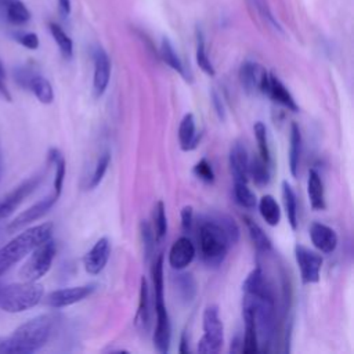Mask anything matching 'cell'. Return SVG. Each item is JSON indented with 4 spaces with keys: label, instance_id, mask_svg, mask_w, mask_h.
Masks as SVG:
<instances>
[{
    "label": "cell",
    "instance_id": "1",
    "mask_svg": "<svg viewBox=\"0 0 354 354\" xmlns=\"http://www.w3.org/2000/svg\"><path fill=\"white\" fill-rule=\"evenodd\" d=\"M199 250L207 267H218L231 245L239 239V227L225 214H214L205 218L199 225Z\"/></svg>",
    "mask_w": 354,
    "mask_h": 354
},
{
    "label": "cell",
    "instance_id": "45",
    "mask_svg": "<svg viewBox=\"0 0 354 354\" xmlns=\"http://www.w3.org/2000/svg\"><path fill=\"white\" fill-rule=\"evenodd\" d=\"M58 7L62 15H68L71 12V0H58Z\"/></svg>",
    "mask_w": 354,
    "mask_h": 354
},
{
    "label": "cell",
    "instance_id": "31",
    "mask_svg": "<svg viewBox=\"0 0 354 354\" xmlns=\"http://www.w3.org/2000/svg\"><path fill=\"white\" fill-rule=\"evenodd\" d=\"M160 55L163 58V61L173 69L176 71L177 73H180L184 79L188 80V75H187V71H185V66L183 65V61L180 59L178 54L176 53L174 47L171 46V43L165 37L162 40V46H160Z\"/></svg>",
    "mask_w": 354,
    "mask_h": 354
},
{
    "label": "cell",
    "instance_id": "15",
    "mask_svg": "<svg viewBox=\"0 0 354 354\" xmlns=\"http://www.w3.org/2000/svg\"><path fill=\"white\" fill-rule=\"evenodd\" d=\"M195 254L196 249L192 241L188 236H180L177 241H174L169 250V266L173 270L181 271L192 263Z\"/></svg>",
    "mask_w": 354,
    "mask_h": 354
},
{
    "label": "cell",
    "instance_id": "10",
    "mask_svg": "<svg viewBox=\"0 0 354 354\" xmlns=\"http://www.w3.org/2000/svg\"><path fill=\"white\" fill-rule=\"evenodd\" d=\"M15 79L19 83V86L30 90L33 95L39 100V102L47 105L54 101L53 86L44 76L35 73L30 69L21 68L18 69V72H15Z\"/></svg>",
    "mask_w": 354,
    "mask_h": 354
},
{
    "label": "cell",
    "instance_id": "12",
    "mask_svg": "<svg viewBox=\"0 0 354 354\" xmlns=\"http://www.w3.org/2000/svg\"><path fill=\"white\" fill-rule=\"evenodd\" d=\"M95 286H97L95 283H86L80 286H71V288L53 290L46 296V304L53 308H62V307L72 306L88 297L95 290Z\"/></svg>",
    "mask_w": 354,
    "mask_h": 354
},
{
    "label": "cell",
    "instance_id": "19",
    "mask_svg": "<svg viewBox=\"0 0 354 354\" xmlns=\"http://www.w3.org/2000/svg\"><path fill=\"white\" fill-rule=\"evenodd\" d=\"M242 313H243V321H245V335L241 344V351L243 354H256L260 351V344H259V335H257L253 307L248 303H242Z\"/></svg>",
    "mask_w": 354,
    "mask_h": 354
},
{
    "label": "cell",
    "instance_id": "28",
    "mask_svg": "<svg viewBox=\"0 0 354 354\" xmlns=\"http://www.w3.org/2000/svg\"><path fill=\"white\" fill-rule=\"evenodd\" d=\"M281 187H282V201H283V207H285L288 221L292 230H296L297 228V198H296L295 189L286 180L282 181Z\"/></svg>",
    "mask_w": 354,
    "mask_h": 354
},
{
    "label": "cell",
    "instance_id": "24",
    "mask_svg": "<svg viewBox=\"0 0 354 354\" xmlns=\"http://www.w3.org/2000/svg\"><path fill=\"white\" fill-rule=\"evenodd\" d=\"M177 296L184 303H191L196 296V282L191 274L178 272L173 278Z\"/></svg>",
    "mask_w": 354,
    "mask_h": 354
},
{
    "label": "cell",
    "instance_id": "25",
    "mask_svg": "<svg viewBox=\"0 0 354 354\" xmlns=\"http://www.w3.org/2000/svg\"><path fill=\"white\" fill-rule=\"evenodd\" d=\"M149 289H148V282L142 277L140 281V296H138V308L136 313V324L142 328L144 330L149 325Z\"/></svg>",
    "mask_w": 354,
    "mask_h": 354
},
{
    "label": "cell",
    "instance_id": "36",
    "mask_svg": "<svg viewBox=\"0 0 354 354\" xmlns=\"http://www.w3.org/2000/svg\"><path fill=\"white\" fill-rule=\"evenodd\" d=\"M253 133L259 145V156L264 159L266 162L271 163V153L268 147V138H267V129L263 122H256L253 126Z\"/></svg>",
    "mask_w": 354,
    "mask_h": 354
},
{
    "label": "cell",
    "instance_id": "3",
    "mask_svg": "<svg viewBox=\"0 0 354 354\" xmlns=\"http://www.w3.org/2000/svg\"><path fill=\"white\" fill-rule=\"evenodd\" d=\"M54 225L50 221L29 227L0 248V277L26 257L36 246L53 236Z\"/></svg>",
    "mask_w": 354,
    "mask_h": 354
},
{
    "label": "cell",
    "instance_id": "44",
    "mask_svg": "<svg viewBox=\"0 0 354 354\" xmlns=\"http://www.w3.org/2000/svg\"><path fill=\"white\" fill-rule=\"evenodd\" d=\"M212 102H213V106H214V109H216L217 116H218L221 120H224V119H225V109H224V104H223L221 97L217 94V91H216V90H213V91H212Z\"/></svg>",
    "mask_w": 354,
    "mask_h": 354
},
{
    "label": "cell",
    "instance_id": "6",
    "mask_svg": "<svg viewBox=\"0 0 354 354\" xmlns=\"http://www.w3.org/2000/svg\"><path fill=\"white\" fill-rule=\"evenodd\" d=\"M55 253H57V246L53 238H48L47 241L41 242L29 253L28 260L19 268V272H18L19 279L36 282L40 278H43L50 271Z\"/></svg>",
    "mask_w": 354,
    "mask_h": 354
},
{
    "label": "cell",
    "instance_id": "23",
    "mask_svg": "<svg viewBox=\"0 0 354 354\" xmlns=\"http://www.w3.org/2000/svg\"><path fill=\"white\" fill-rule=\"evenodd\" d=\"M290 145H289V170L293 177L299 173V165H300V156H301V133L297 123L290 124Z\"/></svg>",
    "mask_w": 354,
    "mask_h": 354
},
{
    "label": "cell",
    "instance_id": "35",
    "mask_svg": "<svg viewBox=\"0 0 354 354\" xmlns=\"http://www.w3.org/2000/svg\"><path fill=\"white\" fill-rule=\"evenodd\" d=\"M50 32L61 51V54L65 58H71L72 53H73V43L71 40V37L62 30V28L57 24H50Z\"/></svg>",
    "mask_w": 354,
    "mask_h": 354
},
{
    "label": "cell",
    "instance_id": "13",
    "mask_svg": "<svg viewBox=\"0 0 354 354\" xmlns=\"http://www.w3.org/2000/svg\"><path fill=\"white\" fill-rule=\"evenodd\" d=\"M241 84L248 94L263 93L267 94L270 73L254 62H245L239 71Z\"/></svg>",
    "mask_w": 354,
    "mask_h": 354
},
{
    "label": "cell",
    "instance_id": "37",
    "mask_svg": "<svg viewBox=\"0 0 354 354\" xmlns=\"http://www.w3.org/2000/svg\"><path fill=\"white\" fill-rule=\"evenodd\" d=\"M196 64L207 75V76H214L216 71L213 68V64L210 62L206 48H205V41H203V36L201 32H198L196 35Z\"/></svg>",
    "mask_w": 354,
    "mask_h": 354
},
{
    "label": "cell",
    "instance_id": "22",
    "mask_svg": "<svg viewBox=\"0 0 354 354\" xmlns=\"http://www.w3.org/2000/svg\"><path fill=\"white\" fill-rule=\"evenodd\" d=\"M307 195L310 205L314 210H325L326 202H325V191H324V183L321 176L317 170L310 169L308 170V180H307Z\"/></svg>",
    "mask_w": 354,
    "mask_h": 354
},
{
    "label": "cell",
    "instance_id": "20",
    "mask_svg": "<svg viewBox=\"0 0 354 354\" xmlns=\"http://www.w3.org/2000/svg\"><path fill=\"white\" fill-rule=\"evenodd\" d=\"M274 102L279 104L281 106L286 108L288 111L292 112H297L299 111V105L296 104L293 95L290 94V91L285 87V84L272 73H270V80H268V88H267V94Z\"/></svg>",
    "mask_w": 354,
    "mask_h": 354
},
{
    "label": "cell",
    "instance_id": "39",
    "mask_svg": "<svg viewBox=\"0 0 354 354\" xmlns=\"http://www.w3.org/2000/svg\"><path fill=\"white\" fill-rule=\"evenodd\" d=\"M192 171L203 183L210 184L214 181V170L212 167V163L206 158H202L199 162H196Z\"/></svg>",
    "mask_w": 354,
    "mask_h": 354
},
{
    "label": "cell",
    "instance_id": "42",
    "mask_svg": "<svg viewBox=\"0 0 354 354\" xmlns=\"http://www.w3.org/2000/svg\"><path fill=\"white\" fill-rule=\"evenodd\" d=\"M194 223V209L192 206L187 205L181 209V228L184 232H188Z\"/></svg>",
    "mask_w": 354,
    "mask_h": 354
},
{
    "label": "cell",
    "instance_id": "40",
    "mask_svg": "<svg viewBox=\"0 0 354 354\" xmlns=\"http://www.w3.org/2000/svg\"><path fill=\"white\" fill-rule=\"evenodd\" d=\"M15 40L29 50H36L39 47V37L33 32H19L15 35Z\"/></svg>",
    "mask_w": 354,
    "mask_h": 354
},
{
    "label": "cell",
    "instance_id": "18",
    "mask_svg": "<svg viewBox=\"0 0 354 354\" xmlns=\"http://www.w3.org/2000/svg\"><path fill=\"white\" fill-rule=\"evenodd\" d=\"M249 155L242 142H234L230 155H228V163L230 170L234 177V181L248 183L249 181Z\"/></svg>",
    "mask_w": 354,
    "mask_h": 354
},
{
    "label": "cell",
    "instance_id": "29",
    "mask_svg": "<svg viewBox=\"0 0 354 354\" xmlns=\"http://www.w3.org/2000/svg\"><path fill=\"white\" fill-rule=\"evenodd\" d=\"M48 162L55 166V174H54V194L59 198V195H61V192H62L64 181H65L66 163H65V159H64L62 153H61L58 149H55V148H51V149L48 151Z\"/></svg>",
    "mask_w": 354,
    "mask_h": 354
},
{
    "label": "cell",
    "instance_id": "8",
    "mask_svg": "<svg viewBox=\"0 0 354 354\" xmlns=\"http://www.w3.org/2000/svg\"><path fill=\"white\" fill-rule=\"evenodd\" d=\"M44 178V173H37L25 181H22L19 185H17L12 191H10L7 195L0 198V221L10 217L18 206L32 194L35 189L40 185V183Z\"/></svg>",
    "mask_w": 354,
    "mask_h": 354
},
{
    "label": "cell",
    "instance_id": "41",
    "mask_svg": "<svg viewBox=\"0 0 354 354\" xmlns=\"http://www.w3.org/2000/svg\"><path fill=\"white\" fill-rule=\"evenodd\" d=\"M141 235H142V242H144V246H145L147 256H149V252H151L153 243H156V241H155V236H153V232H152V227L145 221L141 223Z\"/></svg>",
    "mask_w": 354,
    "mask_h": 354
},
{
    "label": "cell",
    "instance_id": "21",
    "mask_svg": "<svg viewBox=\"0 0 354 354\" xmlns=\"http://www.w3.org/2000/svg\"><path fill=\"white\" fill-rule=\"evenodd\" d=\"M178 141L183 151H192L199 142L195 118L192 113H185L178 126Z\"/></svg>",
    "mask_w": 354,
    "mask_h": 354
},
{
    "label": "cell",
    "instance_id": "30",
    "mask_svg": "<svg viewBox=\"0 0 354 354\" xmlns=\"http://www.w3.org/2000/svg\"><path fill=\"white\" fill-rule=\"evenodd\" d=\"M152 232L155 241L159 243L167 232V218H166V209L163 201H158L153 206L152 212Z\"/></svg>",
    "mask_w": 354,
    "mask_h": 354
},
{
    "label": "cell",
    "instance_id": "46",
    "mask_svg": "<svg viewBox=\"0 0 354 354\" xmlns=\"http://www.w3.org/2000/svg\"><path fill=\"white\" fill-rule=\"evenodd\" d=\"M178 351H180L181 354H187V353H189V348H188V340H187L185 333H183V335H181L180 346H178Z\"/></svg>",
    "mask_w": 354,
    "mask_h": 354
},
{
    "label": "cell",
    "instance_id": "47",
    "mask_svg": "<svg viewBox=\"0 0 354 354\" xmlns=\"http://www.w3.org/2000/svg\"><path fill=\"white\" fill-rule=\"evenodd\" d=\"M1 171H3V156H1V149H0V177H1Z\"/></svg>",
    "mask_w": 354,
    "mask_h": 354
},
{
    "label": "cell",
    "instance_id": "14",
    "mask_svg": "<svg viewBox=\"0 0 354 354\" xmlns=\"http://www.w3.org/2000/svg\"><path fill=\"white\" fill-rule=\"evenodd\" d=\"M109 256H111V242L106 236H102L84 254L83 257L84 270L91 275L100 274L105 268L109 260Z\"/></svg>",
    "mask_w": 354,
    "mask_h": 354
},
{
    "label": "cell",
    "instance_id": "4",
    "mask_svg": "<svg viewBox=\"0 0 354 354\" xmlns=\"http://www.w3.org/2000/svg\"><path fill=\"white\" fill-rule=\"evenodd\" d=\"M163 254H158L152 264L151 275H152V288H153V304H155V330H153V346L155 348L166 354L170 350L171 342V324L169 318V313L165 304L163 296Z\"/></svg>",
    "mask_w": 354,
    "mask_h": 354
},
{
    "label": "cell",
    "instance_id": "7",
    "mask_svg": "<svg viewBox=\"0 0 354 354\" xmlns=\"http://www.w3.org/2000/svg\"><path fill=\"white\" fill-rule=\"evenodd\" d=\"M203 336L198 342V351L202 354H216L224 343V326L217 306H207L202 317Z\"/></svg>",
    "mask_w": 354,
    "mask_h": 354
},
{
    "label": "cell",
    "instance_id": "32",
    "mask_svg": "<svg viewBox=\"0 0 354 354\" xmlns=\"http://www.w3.org/2000/svg\"><path fill=\"white\" fill-rule=\"evenodd\" d=\"M270 162H266L260 156H256L249 160V177L254 181L256 185L263 187L270 181Z\"/></svg>",
    "mask_w": 354,
    "mask_h": 354
},
{
    "label": "cell",
    "instance_id": "16",
    "mask_svg": "<svg viewBox=\"0 0 354 354\" xmlns=\"http://www.w3.org/2000/svg\"><path fill=\"white\" fill-rule=\"evenodd\" d=\"M308 234L313 245L321 253L329 254L335 252V249L337 248V234L335 232L333 228H330L324 223H319V221L311 223L308 228Z\"/></svg>",
    "mask_w": 354,
    "mask_h": 354
},
{
    "label": "cell",
    "instance_id": "48",
    "mask_svg": "<svg viewBox=\"0 0 354 354\" xmlns=\"http://www.w3.org/2000/svg\"><path fill=\"white\" fill-rule=\"evenodd\" d=\"M8 1H11V0H0V6H3V7H4Z\"/></svg>",
    "mask_w": 354,
    "mask_h": 354
},
{
    "label": "cell",
    "instance_id": "11",
    "mask_svg": "<svg viewBox=\"0 0 354 354\" xmlns=\"http://www.w3.org/2000/svg\"><path fill=\"white\" fill-rule=\"evenodd\" d=\"M58 196L53 192L51 195H47L46 198L40 199L39 202H36L35 205H32L30 207H28L26 210L21 212L17 217H14L6 227L7 232L10 234H15L24 228H26L29 224H32L33 221L41 218L44 214H47L51 207L55 205Z\"/></svg>",
    "mask_w": 354,
    "mask_h": 354
},
{
    "label": "cell",
    "instance_id": "33",
    "mask_svg": "<svg viewBox=\"0 0 354 354\" xmlns=\"http://www.w3.org/2000/svg\"><path fill=\"white\" fill-rule=\"evenodd\" d=\"M4 7L7 19L14 25H24L30 19V12L21 0H11Z\"/></svg>",
    "mask_w": 354,
    "mask_h": 354
},
{
    "label": "cell",
    "instance_id": "27",
    "mask_svg": "<svg viewBox=\"0 0 354 354\" xmlns=\"http://www.w3.org/2000/svg\"><path fill=\"white\" fill-rule=\"evenodd\" d=\"M249 236L254 245V248L261 252V253H268L272 250V243L270 241V238L267 236V234L264 232V230L252 218L249 217H243Z\"/></svg>",
    "mask_w": 354,
    "mask_h": 354
},
{
    "label": "cell",
    "instance_id": "5",
    "mask_svg": "<svg viewBox=\"0 0 354 354\" xmlns=\"http://www.w3.org/2000/svg\"><path fill=\"white\" fill-rule=\"evenodd\" d=\"M44 295L43 285L37 281H21L0 285V308L6 313H22L37 306Z\"/></svg>",
    "mask_w": 354,
    "mask_h": 354
},
{
    "label": "cell",
    "instance_id": "9",
    "mask_svg": "<svg viewBox=\"0 0 354 354\" xmlns=\"http://www.w3.org/2000/svg\"><path fill=\"white\" fill-rule=\"evenodd\" d=\"M295 259L300 270V278L303 283H317L319 281L322 257L317 252L297 243L295 246Z\"/></svg>",
    "mask_w": 354,
    "mask_h": 354
},
{
    "label": "cell",
    "instance_id": "38",
    "mask_svg": "<svg viewBox=\"0 0 354 354\" xmlns=\"http://www.w3.org/2000/svg\"><path fill=\"white\" fill-rule=\"evenodd\" d=\"M111 163V152L109 151H104L97 163H95V167H94V171H93V176L90 178V183H88V188L90 189H94L95 187H98L108 170V166Z\"/></svg>",
    "mask_w": 354,
    "mask_h": 354
},
{
    "label": "cell",
    "instance_id": "43",
    "mask_svg": "<svg viewBox=\"0 0 354 354\" xmlns=\"http://www.w3.org/2000/svg\"><path fill=\"white\" fill-rule=\"evenodd\" d=\"M0 98L3 101H7V102H11L12 101V95L6 84V71L3 68V64L0 62Z\"/></svg>",
    "mask_w": 354,
    "mask_h": 354
},
{
    "label": "cell",
    "instance_id": "34",
    "mask_svg": "<svg viewBox=\"0 0 354 354\" xmlns=\"http://www.w3.org/2000/svg\"><path fill=\"white\" fill-rule=\"evenodd\" d=\"M234 198L235 202L245 209H254L257 206V198L248 187V183L234 181Z\"/></svg>",
    "mask_w": 354,
    "mask_h": 354
},
{
    "label": "cell",
    "instance_id": "17",
    "mask_svg": "<svg viewBox=\"0 0 354 354\" xmlns=\"http://www.w3.org/2000/svg\"><path fill=\"white\" fill-rule=\"evenodd\" d=\"M111 77V61L108 54L102 48H97L94 53V76L93 90L95 97H101L109 83Z\"/></svg>",
    "mask_w": 354,
    "mask_h": 354
},
{
    "label": "cell",
    "instance_id": "2",
    "mask_svg": "<svg viewBox=\"0 0 354 354\" xmlns=\"http://www.w3.org/2000/svg\"><path fill=\"white\" fill-rule=\"evenodd\" d=\"M57 318L40 314L19 325L10 336L0 337V354H32L50 340Z\"/></svg>",
    "mask_w": 354,
    "mask_h": 354
},
{
    "label": "cell",
    "instance_id": "26",
    "mask_svg": "<svg viewBox=\"0 0 354 354\" xmlns=\"http://www.w3.org/2000/svg\"><path fill=\"white\" fill-rule=\"evenodd\" d=\"M257 207L259 212L263 217V220L271 225L275 227L279 224L281 221V209L278 202L275 201V198L272 195H264L260 198V201L257 202Z\"/></svg>",
    "mask_w": 354,
    "mask_h": 354
}]
</instances>
